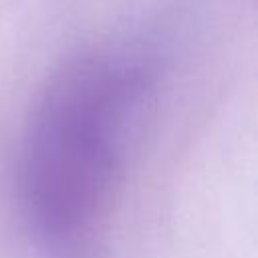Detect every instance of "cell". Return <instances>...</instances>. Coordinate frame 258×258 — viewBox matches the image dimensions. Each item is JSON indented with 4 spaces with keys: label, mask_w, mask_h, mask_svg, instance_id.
I'll return each instance as SVG.
<instances>
[{
    "label": "cell",
    "mask_w": 258,
    "mask_h": 258,
    "mask_svg": "<svg viewBox=\"0 0 258 258\" xmlns=\"http://www.w3.org/2000/svg\"><path fill=\"white\" fill-rule=\"evenodd\" d=\"M147 89V69L125 52L83 54L44 89L24 141L22 194L52 258L97 256Z\"/></svg>",
    "instance_id": "cell-1"
}]
</instances>
